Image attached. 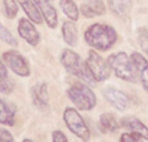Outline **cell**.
<instances>
[{"label":"cell","instance_id":"1","mask_svg":"<svg viewBox=\"0 0 148 142\" xmlns=\"http://www.w3.org/2000/svg\"><path fill=\"white\" fill-rule=\"evenodd\" d=\"M86 43L99 51L109 50L116 43L117 34L114 28L107 24L96 23L88 28L84 34Z\"/></svg>","mask_w":148,"mask_h":142},{"label":"cell","instance_id":"2","mask_svg":"<svg viewBox=\"0 0 148 142\" xmlns=\"http://www.w3.org/2000/svg\"><path fill=\"white\" fill-rule=\"evenodd\" d=\"M60 62L68 73L94 86V79L91 75L85 62L79 54L71 49H66L61 55Z\"/></svg>","mask_w":148,"mask_h":142},{"label":"cell","instance_id":"3","mask_svg":"<svg viewBox=\"0 0 148 142\" xmlns=\"http://www.w3.org/2000/svg\"><path fill=\"white\" fill-rule=\"evenodd\" d=\"M107 62L117 77L128 82H136L137 75L134 66L126 53L120 51L111 54Z\"/></svg>","mask_w":148,"mask_h":142},{"label":"cell","instance_id":"4","mask_svg":"<svg viewBox=\"0 0 148 142\" xmlns=\"http://www.w3.org/2000/svg\"><path fill=\"white\" fill-rule=\"evenodd\" d=\"M67 95L73 103L81 111H90L96 105V96L84 83L73 84L67 91Z\"/></svg>","mask_w":148,"mask_h":142},{"label":"cell","instance_id":"5","mask_svg":"<svg viewBox=\"0 0 148 142\" xmlns=\"http://www.w3.org/2000/svg\"><path fill=\"white\" fill-rule=\"evenodd\" d=\"M64 120L68 129L83 141H88L90 138V130L85 124L83 117L75 109L68 107L63 115Z\"/></svg>","mask_w":148,"mask_h":142},{"label":"cell","instance_id":"6","mask_svg":"<svg viewBox=\"0 0 148 142\" xmlns=\"http://www.w3.org/2000/svg\"><path fill=\"white\" fill-rule=\"evenodd\" d=\"M85 64L95 81L100 82L109 78L111 69L109 64L96 51H89Z\"/></svg>","mask_w":148,"mask_h":142},{"label":"cell","instance_id":"7","mask_svg":"<svg viewBox=\"0 0 148 142\" xmlns=\"http://www.w3.org/2000/svg\"><path fill=\"white\" fill-rule=\"evenodd\" d=\"M2 58L5 64L17 75L28 77L30 75V70L27 61L16 51H8L3 54Z\"/></svg>","mask_w":148,"mask_h":142},{"label":"cell","instance_id":"8","mask_svg":"<svg viewBox=\"0 0 148 142\" xmlns=\"http://www.w3.org/2000/svg\"><path fill=\"white\" fill-rule=\"evenodd\" d=\"M18 32L23 39L33 47L37 46L40 40L38 32L34 25L25 18H21L18 21Z\"/></svg>","mask_w":148,"mask_h":142},{"label":"cell","instance_id":"9","mask_svg":"<svg viewBox=\"0 0 148 142\" xmlns=\"http://www.w3.org/2000/svg\"><path fill=\"white\" fill-rule=\"evenodd\" d=\"M102 94L104 98L117 110L123 111L128 107L129 105L128 98L121 91L114 88L108 87L103 90Z\"/></svg>","mask_w":148,"mask_h":142},{"label":"cell","instance_id":"10","mask_svg":"<svg viewBox=\"0 0 148 142\" xmlns=\"http://www.w3.org/2000/svg\"><path fill=\"white\" fill-rule=\"evenodd\" d=\"M31 95L34 105L40 110L47 109L49 107L48 86L45 83H38L32 88Z\"/></svg>","mask_w":148,"mask_h":142},{"label":"cell","instance_id":"11","mask_svg":"<svg viewBox=\"0 0 148 142\" xmlns=\"http://www.w3.org/2000/svg\"><path fill=\"white\" fill-rule=\"evenodd\" d=\"M49 27L55 29L58 25V16L56 8L49 0H34Z\"/></svg>","mask_w":148,"mask_h":142},{"label":"cell","instance_id":"12","mask_svg":"<svg viewBox=\"0 0 148 142\" xmlns=\"http://www.w3.org/2000/svg\"><path fill=\"white\" fill-rule=\"evenodd\" d=\"M81 12L85 17L92 19L106 13V6L102 0H88L81 4Z\"/></svg>","mask_w":148,"mask_h":142},{"label":"cell","instance_id":"13","mask_svg":"<svg viewBox=\"0 0 148 142\" xmlns=\"http://www.w3.org/2000/svg\"><path fill=\"white\" fill-rule=\"evenodd\" d=\"M130 60L134 68L140 74L141 83L146 92H147V61L143 55L138 52L132 53L130 56Z\"/></svg>","mask_w":148,"mask_h":142},{"label":"cell","instance_id":"14","mask_svg":"<svg viewBox=\"0 0 148 142\" xmlns=\"http://www.w3.org/2000/svg\"><path fill=\"white\" fill-rule=\"evenodd\" d=\"M121 126L130 130L131 132H134L140 134L145 138V140H147L148 131L146 126L141 120L133 115H128L124 117L120 121Z\"/></svg>","mask_w":148,"mask_h":142},{"label":"cell","instance_id":"15","mask_svg":"<svg viewBox=\"0 0 148 142\" xmlns=\"http://www.w3.org/2000/svg\"><path fill=\"white\" fill-rule=\"evenodd\" d=\"M15 113V108L0 98V124L12 126L14 124Z\"/></svg>","mask_w":148,"mask_h":142},{"label":"cell","instance_id":"16","mask_svg":"<svg viewBox=\"0 0 148 142\" xmlns=\"http://www.w3.org/2000/svg\"><path fill=\"white\" fill-rule=\"evenodd\" d=\"M18 1L32 21L36 24L42 23V19L40 12L32 0H18Z\"/></svg>","mask_w":148,"mask_h":142},{"label":"cell","instance_id":"17","mask_svg":"<svg viewBox=\"0 0 148 142\" xmlns=\"http://www.w3.org/2000/svg\"><path fill=\"white\" fill-rule=\"evenodd\" d=\"M62 31L64 41L70 46H76L78 41V30L76 25L73 22L65 21L62 25Z\"/></svg>","mask_w":148,"mask_h":142},{"label":"cell","instance_id":"18","mask_svg":"<svg viewBox=\"0 0 148 142\" xmlns=\"http://www.w3.org/2000/svg\"><path fill=\"white\" fill-rule=\"evenodd\" d=\"M110 8L117 16L124 17L132 8V0H107Z\"/></svg>","mask_w":148,"mask_h":142},{"label":"cell","instance_id":"19","mask_svg":"<svg viewBox=\"0 0 148 142\" xmlns=\"http://www.w3.org/2000/svg\"><path fill=\"white\" fill-rule=\"evenodd\" d=\"M60 6L70 19L73 21H77L79 17V11L73 0H60Z\"/></svg>","mask_w":148,"mask_h":142},{"label":"cell","instance_id":"20","mask_svg":"<svg viewBox=\"0 0 148 142\" xmlns=\"http://www.w3.org/2000/svg\"><path fill=\"white\" fill-rule=\"evenodd\" d=\"M100 124L105 132H114L119 128L115 117L112 113H104L100 116Z\"/></svg>","mask_w":148,"mask_h":142},{"label":"cell","instance_id":"21","mask_svg":"<svg viewBox=\"0 0 148 142\" xmlns=\"http://www.w3.org/2000/svg\"><path fill=\"white\" fill-rule=\"evenodd\" d=\"M14 90V83L9 78L6 68L0 69V92L8 94H10Z\"/></svg>","mask_w":148,"mask_h":142},{"label":"cell","instance_id":"22","mask_svg":"<svg viewBox=\"0 0 148 142\" xmlns=\"http://www.w3.org/2000/svg\"><path fill=\"white\" fill-rule=\"evenodd\" d=\"M0 40L11 46L16 47L18 45V42L14 36L1 23H0Z\"/></svg>","mask_w":148,"mask_h":142},{"label":"cell","instance_id":"23","mask_svg":"<svg viewBox=\"0 0 148 142\" xmlns=\"http://www.w3.org/2000/svg\"><path fill=\"white\" fill-rule=\"evenodd\" d=\"M5 15L8 18L14 19L16 17L18 11V7L16 0H3Z\"/></svg>","mask_w":148,"mask_h":142},{"label":"cell","instance_id":"24","mask_svg":"<svg viewBox=\"0 0 148 142\" xmlns=\"http://www.w3.org/2000/svg\"><path fill=\"white\" fill-rule=\"evenodd\" d=\"M147 30L145 27H141L138 31V40L140 47L145 54H147Z\"/></svg>","mask_w":148,"mask_h":142},{"label":"cell","instance_id":"25","mask_svg":"<svg viewBox=\"0 0 148 142\" xmlns=\"http://www.w3.org/2000/svg\"><path fill=\"white\" fill-rule=\"evenodd\" d=\"M145 140L143 136L140 135V134L136 133L134 132H131L130 133L126 132V133H123L121 135L119 141L121 142H134V141H141Z\"/></svg>","mask_w":148,"mask_h":142},{"label":"cell","instance_id":"26","mask_svg":"<svg viewBox=\"0 0 148 142\" xmlns=\"http://www.w3.org/2000/svg\"><path fill=\"white\" fill-rule=\"evenodd\" d=\"M14 137L9 130L3 128H0V141H14Z\"/></svg>","mask_w":148,"mask_h":142},{"label":"cell","instance_id":"27","mask_svg":"<svg viewBox=\"0 0 148 142\" xmlns=\"http://www.w3.org/2000/svg\"><path fill=\"white\" fill-rule=\"evenodd\" d=\"M52 139L53 141H68L66 136L61 130H56L52 132Z\"/></svg>","mask_w":148,"mask_h":142},{"label":"cell","instance_id":"28","mask_svg":"<svg viewBox=\"0 0 148 142\" xmlns=\"http://www.w3.org/2000/svg\"><path fill=\"white\" fill-rule=\"evenodd\" d=\"M4 65H3V62L1 61V60H0V69H1V68H2V67H4Z\"/></svg>","mask_w":148,"mask_h":142},{"label":"cell","instance_id":"29","mask_svg":"<svg viewBox=\"0 0 148 142\" xmlns=\"http://www.w3.org/2000/svg\"><path fill=\"white\" fill-rule=\"evenodd\" d=\"M24 141H32L31 139H24Z\"/></svg>","mask_w":148,"mask_h":142},{"label":"cell","instance_id":"30","mask_svg":"<svg viewBox=\"0 0 148 142\" xmlns=\"http://www.w3.org/2000/svg\"><path fill=\"white\" fill-rule=\"evenodd\" d=\"M49 1H51V0H49Z\"/></svg>","mask_w":148,"mask_h":142}]
</instances>
